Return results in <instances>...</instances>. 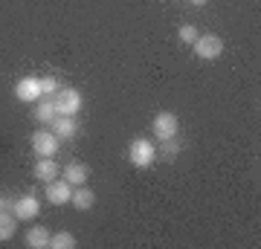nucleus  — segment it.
Masks as SVG:
<instances>
[{"label": "nucleus", "mask_w": 261, "mask_h": 249, "mask_svg": "<svg viewBox=\"0 0 261 249\" xmlns=\"http://www.w3.org/2000/svg\"><path fill=\"white\" fill-rule=\"evenodd\" d=\"M75 235L73 232H53L49 235V249H75Z\"/></svg>", "instance_id": "obj_16"}, {"label": "nucleus", "mask_w": 261, "mask_h": 249, "mask_svg": "<svg viewBox=\"0 0 261 249\" xmlns=\"http://www.w3.org/2000/svg\"><path fill=\"white\" fill-rule=\"evenodd\" d=\"M192 49H195V56L200 61H215V58H221V52H224V41L218 35H197Z\"/></svg>", "instance_id": "obj_5"}, {"label": "nucleus", "mask_w": 261, "mask_h": 249, "mask_svg": "<svg viewBox=\"0 0 261 249\" xmlns=\"http://www.w3.org/2000/svg\"><path fill=\"white\" fill-rule=\"evenodd\" d=\"M64 180L70 185H87V180H90V168L84 165V162H67L64 165Z\"/></svg>", "instance_id": "obj_13"}, {"label": "nucleus", "mask_w": 261, "mask_h": 249, "mask_svg": "<svg viewBox=\"0 0 261 249\" xmlns=\"http://www.w3.org/2000/svg\"><path fill=\"white\" fill-rule=\"evenodd\" d=\"M70 203H73V209H79V212H87V209L96 206V191H90L87 185H73Z\"/></svg>", "instance_id": "obj_12"}, {"label": "nucleus", "mask_w": 261, "mask_h": 249, "mask_svg": "<svg viewBox=\"0 0 261 249\" xmlns=\"http://www.w3.org/2000/svg\"><path fill=\"white\" fill-rule=\"evenodd\" d=\"M6 209H12V197L0 191V212H6Z\"/></svg>", "instance_id": "obj_20"}, {"label": "nucleus", "mask_w": 261, "mask_h": 249, "mask_svg": "<svg viewBox=\"0 0 261 249\" xmlns=\"http://www.w3.org/2000/svg\"><path fill=\"white\" fill-rule=\"evenodd\" d=\"M44 191H47V203L67 206L70 203V194H73V185L67 183V180H53V183L44 185Z\"/></svg>", "instance_id": "obj_8"}, {"label": "nucleus", "mask_w": 261, "mask_h": 249, "mask_svg": "<svg viewBox=\"0 0 261 249\" xmlns=\"http://www.w3.org/2000/svg\"><path fill=\"white\" fill-rule=\"evenodd\" d=\"M49 130L64 142V139H73L79 133V122H75V116H56L49 122Z\"/></svg>", "instance_id": "obj_10"}, {"label": "nucleus", "mask_w": 261, "mask_h": 249, "mask_svg": "<svg viewBox=\"0 0 261 249\" xmlns=\"http://www.w3.org/2000/svg\"><path fill=\"white\" fill-rule=\"evenodd\" d=\"M49 235H53V232H49L47 226H32V229L27 232V246L29 249H47Z\"/></svg>", "instance_id": "obj_14"}, {"label": "nucleus", "mask_w": 261, "mask_h": 249, "mask_svg": "<svg viewBox=\"0 0 261 249\" xmlns=\"http://www.w3.org/2000/svg\"><path fill=\"white\" fill-rule=\"evenodd\" d=\"M128 159H130V165H137V168H151L154 165V159H157V148H154V142L151 139H130V145H128Z\"/></svg>", "instance_id": "obj_1"}, {"label": "nucleus", "mask_w": 261, "mask_h": 249, "mask_svg": "<svg viewBox=\"0 0 261 249\" xmlns=\"http://www.w3.org/2000/svg\"><path fill=\"white\" fill-rule=\"evenodd\" d=\"M189 3H192V6H203L206 0H189Z\"/></svg>", "instance_id": "obj_21"}, {"label": "nucleus", "mask_w": 261, "mask_h": 249, "mask_svg": "<svg viewBox=\"0 0 261 249\" xmlns=\"http://www.w3.org/2000/svg\"><path fill=\"white\" fill-rule=\"evenodd\" d=\"M160 148H163V159H174L183 145H180L177 136H171V139H160Z\"/></svg>", "instance_id": "obj_17"}, {"label": "nucleus", "mask_w": 261, "mask_h": 249, "mask_svg": "<svg viewBox=\"0 0 261 249\" xmlns=\"http://www.w3.org/2000/svg\"><path fill=\"white\" fill-rule=\"evenodd\" d=\"M12 214L18 220H35L38 214H41V200H38L35 194H20V197L12 200Z\"/></svg>", "instance_id": "obj_6"}, {"label": "nucleus", "mask_w": 261, "mask_h": 249, "mask_svg": "<svg viewBox=\"0 0 261 249\" xmlns=\"http://www.w3.org/2000/svg\"><path fill=\"white\" fill-rule=\"evenodd\" d=\"M58 90H61V84H58L56 75H44V78H41V93H44V96H49V99H53Z\"/></svg>", "instance_id": "obj_19"}, {"label": "nucleus", "mask_w": 261, "mask_h": 249, "mask_svg": "<svg viewBox=\"0 0 261 249\" xmlns=\"http://www.w3.org/2000/svg\"><path fill=\"white\" fill-rule=\"evenodd\" d=\"M58 148H61V139L49 128H41L32 133V151H35V157H56Z\"/></svg>", "instance_id": "obj_3"}, {"label": "nucleus", "mask_w": 261, "mask_h": 249, "mask_svg": "<svg viewBox=\"0 0 261 249\" xmlns=\"http://www.w3.org/2000/svg\"><path fill=\"white\" fill-rule=\"evenodd\" d=\"M32 116H35V122L41 125V128H49V122L58 116V113H56V102H53L49 96H41V99L35 102V113H32Z\"/></svg>", "instance_id": "obj_11"}, {"label": "nucleus", "mask_w": 261, "mask_h": 249, "mask_svg": "<svg viewBox=\"0 0 261 249\" xmlns=\"http://www.w3.org/2000/svg\"><path fill=\"white\" fill-rule=\"evenodd\" d=\"M18 217L6 209V212H0V240H12L15 238V232H18Z\"/></svg>", "instance_id": "obj_15"}, {"label": "nucleus", "mask_w": 261, "mask_h": 249, "mask_svg": "<svg viewBox=\"0 0 261 249\" xmlns=\"http://www.w3.org/2000/svg\"><path fill=\"white\" fill-rule=\"evenodd\" d=\"M44 93H41V78L38 75H23L18 84H15V99L23 104H35Z\"/></svg>", "instance_id": "obj_7"}, {"label": "nucleus", "mask_w": 261, "mask_h": 249, "mask_svg": "<svg viewBox=\"0 0 261 249\" xmlns=\"http://www.w3.org/2000/svg\"><path fill=\"white\" fill-rule=\"evenodd\" d=\"M53 102H56L58 116H79L84 99H82V93L75 90V87H61V90L53 96Z\"/></svg>", "instance_id": "obj_2"}, {"label": "nucleus", "mask_w": 261, "mask_h": 249, "mask_svg": "<svg viewBox=\"0 0 261 249\" xmlns=\"http://www.w3.org/2000/svg\"><path fill=\"white\" fill-rule=\"evenodd\" d=\"M151 130H154V136L157 139H171L180 133V119L177 113L171 110H160L157 116H154V122H151Z\"/></svg>", "instance_id": "obj_4"}, {"label": "nucleus", "mask_w": 261, "mask_h": 249, "mask_svg": "<svg viewBox=\"0 0 261 249\" xmlns=\"http://www.w3.org/2000/svg\"><path fill=\"white\" fill-rule=\"evenodd\" d=\"M58 174H61V168H58V162H53V157H38L35 168H32V177H35L41 185L53 183V180H58Z\"/></svg>", "instance_id": "obj_9"}, {"label": "nucleus", "mask_w": 261, "mask_h": 249, "mask_svg": "<svg viewBox=\"0 0 261 249\" xmlns=\"http://www.w3.org/2000/svg\"><path fill=\"white\" fill-rule=\"evenodd\" d=\"M197 35H200V32H197V29L192 26V23H183V26L177 29V38H180V41H183L186 46H192V44H195V41H197Z\"/></svg>", "instance_id": "obj_18"}]
</instances>
